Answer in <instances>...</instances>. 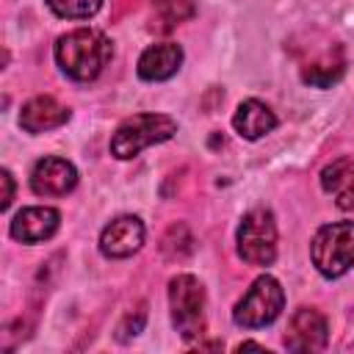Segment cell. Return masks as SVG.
<instances>
[{
    "mask_svg": "<svg viewBox=\"0 0 354 354\" xmlns=\"http://www.w3.org/2000/svg\"><path fill=\"white\" fill-rule=\"evenodd\" d=\"M144 243V224L136 216H119L113 218L102 235H100V252L105 257H130Z\"/></svg>",
    "mask_w": 354,
    "mask_h": 354,
    "instance_id": "9",
    "label": "cell"
},
{
    "mask_svg": "<svg viewBox=\"0 0 354 354\" xmlns=\"http://www.w3.org/2000/svg\"><path fill=\"white\" fill-rule=\"evenodd\" d=\"M66 119H69V111L61 102H55L53 97H47V94L28 100L22 105V113H19V124L28 133H44V130L61 127Z\"/></svg>",
    "mask_w": 354,
    "mask_h": 354,
    "instance_id": "11",
    "label": "cell"
},
{
    "mask_svg": "<svg viewBox=\"0 0 354 354\" xmlns=\"http://www.w3.org/2000/svg\"><path fill=\"white\" fill-rule=\"evenodd\" d=\"M177 133V122L166 113H136L130 119H124L113 138H111V152L122 160L127 158H136L141 149L152 147V144H160V141H169L171 136Z\"/></svg>",
    "mask_w": 354,
    "mask_h": 354,
    "instance_id": "2",
    "label": "cell"
},
{
    "mask_svg": "<svg viewBox=\"0 0 354 354\" xmlns=\"http://www.w3.org/2000/svg\"><path fill=\"white\" fill-rule=\"evenodd\" d=\"M310 257L324 277H343L354 266V221L324 224L313 235Z\"/></svg>",
    "mask_w": 354,
    "mask_h": 354,
    "instance_id": "3",
    "label": "cell"
},
{
    "mask_svg": "<svg viewBox=\"0 0 354 354\" xmlns=\"http://www.w3.org/2000/svg\"><path fill=\"white\" fill-rule=\"evenodd\" d=\"M180 64H183L180 44H171V41L152 44L138 58V75L144 80H166L180 69Z\"/></svg>",
    "mask_w": 354,
    "mask_h": 354,
    "instance_id": "12",
    "label": "cell"
},
{
    "mask_svg": "<svg viewBox=\"0 0 354 354\" xmlns=\"http://www.w3.org/2000/svg\"><path fill=\"white\" fill-rule=\"evenodd\" d=\"M238 254L249 266H271L277 257V224L271 210H249L238 227Z\"/></svg>",
    "mask_w": 354,
    "mask_h": 354,
    "instance_id": "6",
    "label": "cell"
},
{
    "mask_svg": "<svg viewBox=\"0 0 354 354\" xmlns=\"http://www.w3.org/2000/svg\"><path fill=\"white\" fill-rule=\"evenodd\" d=\"M326 337H329L326 318L313 307H301L293 313L288 324L285 346L290 351H321L326 346Z\"/></svg>",
    "mask_w": 354,
    "mask_h": 354,
    "instance_id": "7",
    "label": "cell"
},
{
    "mask_svg": "<svg viewBox=\"0 0 354 354\" xmlns=\"http://www.w3.org/2000/svg\"><path fill=\"white\" fill-rule=\"evenodd\" d=\"M340 75H343V66H313V69H307L304 72V83H310V86H318V88H326V86H332L335 80H340Z\"/></svg>",
    "mask_w": 354,
    "mask_h": 354,
    "instance_id": "16",
    "label": "cell"
},
{
    "mask_svg": "<svg viewBox=\"0 0 354 354\" xmlns=\"http://www.w3.org/2000/svg\"><path fill=\"white\" fill-rule=\"evenodd\" d=\"M77 185V171L64 158H41L30 171V188L39 196H66Z\"/></svg>",
    "mask_w": 354,
    "mask_h": 354,
    "instance_id": "8",
    "label": "cell"
},
{
    "mask_svg": "<svg viewBox=\"0 0 354 354\" xmlns=\"http://www.w3.org/2000/svg\"><path fill=\"white\" fill-rule=\"evenodd\" d=\"M47 6L66 19H88L100 11L102 0H47Z\"/></svg>",
    "mask_w": 354,
    "mask_h": 354,
    "instance_id": "15",
    "label": "cell"
},
{
    "mask_svg": "<svg viewBox=\"0 0 354 354\" xmlns=\"http://www.w3.org/2000/svg\"><path fill=\"white\" fill-rule=\"evenodd\" d=\"M232 124L243 138L254 141V138H260V136H266V133H271L277 127V116L266 102L246 100V102L238 105V111L232 116Z\"/></svg>",
    "mask_w": 354,
    "mask_h": 354,
    "instance_id": "14",
    "label": "cell"
},
{
    "mask_svg": "<svg viewBox=\"0 0 354 354\" xmlns=\"http://www.w3.org/2000/svg\"><path fill=\"white\" fill-rule=\"evenodd\" d=\"M111 39L91 28L72 30L55 44V61L72 80H94L111 61Z\"/></svg>",
    "mask_w": 354,
    "mask_h": 354,
    "instance_id": "1",
    "label": "cell"
},
{
    "mask_svg": "<svg viewBox=\"0 0 354 354\" xmlns=\"http://www.w3.org/2000/svg\"><path fill=\"white\" fill-rule=\"evenodd\" d=\"M0 180H3V207H8L14 199V183H11V174L6 169L0 171Z\"/></svg>",
    "mask_w": 354,
    "mask_h": 354,
    "instance_id": "17",
    "label": "cell"
},
{
    "mask_svg": "<svg viewBox=\"0 0 354 354\" xmlns=\"http://www.w3.org/2000/svg\"><path fill=\"white\" fill-rule=\"evenodd\" d=\"M58 221H61V216L53 207H25L11 221V238H17L22 243H41L55 235Z\"/></svg>",
    "mask_w": 354,
    "mask_h": 354,
    "instance_id": "10",
    "label": "cell"
},
{
    "mask_svg": "<svg viewBox=\"0 0 354 354\" xmlns=\"http://www.w3.org/2000/svg\"><path fill=\"white\" fill-rule=\"evenodd\" d=\"M282 304H285V293H282L279 282L274 277H257L252 282V288L243 293V299L235 304L232 321L246 329L268 326L279 318Z\"/></svg>",
    "mask_w": 354,
    "mask_h": 354,
    "instance_id": "5",
    "label": "cell"
},
{
    "mask_svg": "<svg viewBox=\"0 0 354 354\" xmlns=\"http://www.w3.org/2000/svg\"><path fill=\"white\" fill-rule=\"evenodd\" d=\"M321 185L332 194L335 205L343 210H354V158H337L321 171Z\"/></svg>",
    "mask_w": 354,
    "mask_h": 354,
    "instance_id": "13",
    "label": "cell"
},
{
    "mask_svg": "<svg viewBox=\"0 0 354 354\" xmlns=\"http://www.w3.org/2000/svg\"><path fill=\"white\" fill-rule=\"evenodd\" d=\"M169 307L171 324L185 340L205 335V288L196 277L180 274L169 282Z\"/></svg>",
    "mask_w": 354,
    "mask_h": 354,
    "instance_id": "4",
    "label": "cell"
}]
</instances>
